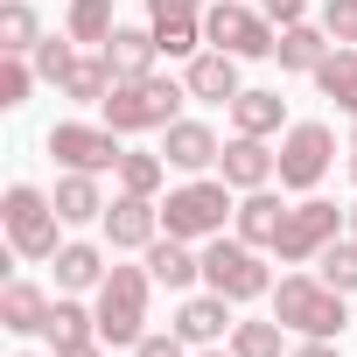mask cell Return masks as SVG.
I'll return each mask as SVG.
<instances>
[{
	"label": "cell",
	"instance_id": "obj_1",
	"mask_svg": "<svg viewBox=\"0 0 357 357\" xmlns=\"http://www.w3.org/2000/svg\"><path fill=\"white\" fill-rule=\"evenodd\" d=\"M183 98H190V84H175V77H119L112 84V98L98 105L105 112V126L112 133H168L175 126V112H183Z\"/></svg>",
	"mask_w": 357,
	"mask_h": 357
},
{
	"label": "cell",
	"instance_id": "obj_2",
	"mask_svg": "<svg viewBox=\"0 0 357 357\" xmlns=\"http://www.w3.org/2000/svg\"><path fill=\"white\" fill-rule=\"evenodd\" d=\"M225 218H238L225 175H197V183L168 190V204H161V231H168V238H190V245L218 238V231H225Z\"/></svg>",
	"mask_w": 357,
	"mask_h": 357
},
{
	"label": "cell",
	"instance_id": "obj_3",
	"mask_svg": "<svg viewBox=\"0 0 357 357\" xmlns=\"http://www.w3.org/2000/svg\"><path fill=\"white\" fill-rule=\"evenodd\" d=\"M147 287H154V273L147 266H112L105 280H98V343H112V350H133L140 336H147Z\"/></svg>",
	"mask_w": 357,
	"mask_h": 357
},
{
	"label": "cell",
	"instance_id": "obj_4",
	"mask_svg": "<svg viewBox=\"0 0 357 357\" xmlns=\"http://www.w3.org/2000/svg\"><path fill=\"white\" fill-rule=\"evenodd\" d=\"M273 322H287L294 336H343V294L322 273H287L273 287Z\"/></svg>",
	"mask_w": 357,
	"mask_h": 357
},
{
	"label": "cell",
	"instance_id": "obj_5",
	"mask_svg": "<svg viewBox=\"0 0 357 357\" xmlns=\"http://www.w3.org/2000/svg\"><path fill=\"white\" fill-rule=\"evenodd\" d=\"M0 225H8V245L15 259H56V197H43L36 183H8V197H0Z\"/></svg>",
	"mask_w": 357,
	"mask_h": 357
},
{
	"label": "cell",
	"instance_id": "obj_6",
	"mask_svg": "<svg viewBox=\"0 0 357 357\" xmlns=\"http://www.w3.org/2000/svg\"><path fill=\"white\" fill-rule=\"evenodd\" d=\"M204 43L225 50V56H238V63H252V56H273L280 22L266 8H245V0H211V8H204Z\"/></svg>",
	"mask_w": 357,
	"mask_h": 357
},
{
	"label": "cell",
	"instance_id": "obj_7",
	"mask_svg": "<svg viewBox=\"0 0 357 357\" xmlns=\"http://www.w3.org/2000/svg\"><path fill=\"white\" fill-rule=\"evenodd\" d=\"M204 287L225 301H259V294H273V273H266L259 245L218 231V238H204Z\"/></svg>",
	"mask_w": 357,
	"mask_h": 357
},
{
	"label": "cell",
	"instance_id": "obj_8",
	"mask_svg": "<svg viewBox=\"0 0 357 357\" xmlns=\"http://www.w3.org/2000/svg\"><path fill=\"white\" fill-rule=\"evenodd\" d=\"M329 161H336V133L322 126V119H301V126H287L280 133V190H315L322 175H329Z\"/></svg>",
	"mask_w": 357,
	"mask_h": 357
},
{
	"label": "cell",
	"instance_id": "obj_9",
	"mask_svg": "<svg viewBox=\"0 0 357 357\" xmlns=\"http://www.w3.org/2000/svg\"><path fill=\"white\" fill-rule=\"evenodd\" d=\"M50 154L63 161V168H77V175H105V168H119V133L112 126H84V119H63V126H50Z\"/></svg>",
	"mask_w": 357,
	"mask_h": 357
},
{
	"label": "cell",
	"instance_id": "obj_10",
	"mask_svg": "<svg viewBox=\"0 0 357 357\" xmlns=\"http://www.w3.org/2000/svg\"><path fill=\"white\" fill-rule=\"evenodd\" d=\"M336 218H343V211H336V204H322V197L294 204V211H287V225H280V238H273V252H280L287 266H308V259L336 238Z\"/></svg>",
	"mask_w": 357,
	"mask_h": 357
},
{
	"label": "cell",
	"instance_id": "obj_11",
	"mask_svg": "<svg viewBox=\"0 0 357 357\" xmlns=\"http://www.w3.org/2000/svg\"><path fill=\"white\" fill-rule=\"evenodd\" d=\"M105 238H112V252H147L154 238H161V204L154 197H133V190H119L112 204H105Z\"/></svg>",
	"mask_w": 357,
	"mask_h": 357
},
{
	"label": "cell",
	"instance_id": "obj_12",
	"mask_svg": "<svg viewBox=\"0 0 357 357\" xmlns=\"http://www.w3.org/2000/svg\"><path fill=\"white\" fill-rule=\"evenodd\" d=\"M218 175L245 197V190H266L273 175H280V154H273L259 133H231V140H225V154H218Z\"/></svg>",
	"mask_w": 357,
	"mask_h": 357
},
{
	"label": "cell",
	"instance_id": "obj_13",
	"mask_svg": "<svg viewBox=\"0 0 357 357\" xmlns=\"http://www.w3.org/2000/svg\"><path fill=\"white\" fill-rule=\"evenodd\" d=\"M168 329L183 336L190 350H211V343H225L238 322H231V301H225V294H183V308H175Z\"/></svg>",
	"mask_w": 357,
	"mask_h": 357
},
{
	"label": "cell",
	"instance_id": "obj_14",
	"mask_svg": "<svg viewBox=\"0 0 357 357\" xmlns=\"http://www.w3.org/2000/svg\"><path fill=\"white\" fill-rule=\"evenodd\" d=\"M161 154H168V168H183V175H204V168H218L225 140H218L204 119H175V126L161 133Z\"/></svg>",
	"mask_w": 357,
	"mask_h": 357
},
{
	"label": "cell",
	"instance_id": "obj_15",
	"mask_svg": "<svg viewBox=\"0 0 357 357\" xmlns=\"http://www.w3.org/2000/svg\"><path fill=\"white\" fill-rule=\"evenodd\" d=\"M183 84H190V98H204V105H231L245 84H238V56H225V50H197L190 56V70H183Z\"/></svg>",
	"mask_w": 357,
	"mask_h": 357
},
{
	"label": "cell",
	"instance_id": "obj_16",
	"mask_svg": "<svg viewBox=\"0 0 357 357\" xmlns=\"http://www.w3.org/2000/svg\"><path fill=\"white\" fill-rule=\"evenodd\" d=\"M147 273H154V287H168V294H190V287L204 280V252H190V238H154V245H147Z\"/></svg>",
	"mask_w": 357,
	"mask_h": 357
},
{
	"label": "cell",
	"instance_id": "obj_17",
	"mask_svg": "<svg viewBox=\"0 0 357 357\" xmlns=\"http://www.w3.org/2000/svg\"><path fill=\"white\" fill-rule=\"evenodd\" d=\"M98 56L112 63V77H147L154 56H161V43H154V29H112L98 43Z\"/></svg>",
	"mask_w": 357,
	"mask_h": 357
},
{
	"label": "cell",
	"instance_id": "obj_18",
	"mask_svg": "<svg viewBox=\"0 0 357 357\" xmlns=\"http://www.w3.org/2000/svg\"><path fill=\"white\" fill-rule=\"evenodd\" d=\"M50 322V294L36 280H8L0 287V329H15V336H43Z\"/></svg>",
	"mask_w": 357,
	"mask_h": 357
},
{
	"label": "cell",
	"instance_id": "obj_19",
	"mask_svg": "<svg viewBox=\"0 0 357 357\" xmlns=\"http://www.w3.org/2000/svg\"><path fill=\"white\" fill-rule=\"evenodd\" d=\"M231 225H238V238H245V245H273V238H280V225H287V204H280L273 190H245Z\"/></svg>",
	"mask_w": 357,
	"mask_h": 357
},
{
	"label": "cell",
	"instance_id": "obj_20",
	"mask_svg": "<svg viewBox=\"0 0 357 357\" xmlns=\"http://www.w3.org/2000/svg\"><path fill=\"white\" fill-rule=\"evenodd\" d=\"M50 197H56V218H63V225H98V218H105V197H98V175H77V168H63Z\"/></svg>",
	"mask_w": 357,
	"mask_h": 357
},
{
	"label": "cell",
	"instance_id": "obj_21",
	"mask_svg": "<svg viewBox=\"0 0 357 357\" xmlns=\"http://www.w3.org/2000/svg\"><path fill=\"white\" fill-rule=\"evenodd\" d=\"M329 50H336V43H329V29H308V22H287V29H280V43H273L280 70H301V77H315V63H322Z\"/></svg>",
	"mask_w": 357,
	"mask_h": 357
},
{
	"label": "cell",
	"instance_id": "obj_22",
	"mask_svg": "<svg viewBox=\"0 0 357 357\" xmlns=\"http://www.w3.org/2000/svg\"><path fill=\"white\" fill-rule=\"evenodd\" d=\"M43 336H50L56 350H77V343H91V336H98V308H84L77 294H56V301H50Z\"/></svg>",
	"mask_w": 357,
	"mask_h": 357
},
{
	"label": "cell",
	"instance_id": "obj_23",
	"mask_svg": "<svg viewBox=\"0 0 357 357\" xmlns=\"http://www.w3.org/2000/svg\"><path fill=\"white\" fill-rule=\"evenodd\" d=\"M112 84H119V77H112V63H105V56H77V63L63 70V84H56V91H63L70 105H105V98H112Z\"/></svg>",
	"mask_w": 357,
	"mask_h": 357
},
{
	"label": "cell",
	"instance_id": "obj_24",
	"mask_svg": "<svg viewBox=\"0 0 357 357\" xmlns=\"http://www.w3.org/2000/svg\"><path fill=\"white\" fill-rule=\"evenodd\" d=\"M231 126L266 140V133L287 126V98H280V91H238V98H231Z\"/></svg>",
	"mask_w": 357,
	"mask_h": 357
},
{
	"label": "cell",
	"instance_id": "obj_25",
	"mask_svg": "<svg viewBox=\"0 0 357 357\" xmlns=\"http://www.w3.org/2000/svg\"><path fill=\"white\" fill-rule=\"evenodd\" d=\"M105 273H112V266H105L98 245H63V252H56V287H63V294H84V287H98Z\"/></svg>",
	"mask_w": 357,
	"mask_h": 357
},
{
	"label": "cell",
	"instance_id": "obj_26",
	"mask_svg": "<svg viewBox=\"0 0 357 357\" xmlns=\"http://www.w3.org/2000/svg\"><path fill=\"white\" fill-rule=\"evenodd\" d=\"M315 84H322V98H336V105L357 119V50H329V56L315 63Z\"/></svg>",
	"mask_w": 357,
	"mask_h": 357
},
{
	"label": "cell",
	"instance_id": "obj_27",
	"mask_svg": "<svg viewBox=\"0 0 357 357\" xmlns=\"http://www.w3.org/2000/svg\"><path fill=\"white\" fill-rule=\"evenodd\" d=\"M36 43H43L36 8L29 0H8V8H0V56H36Z\"/></svg>",
	"mask_w": 357,
	"mask_h": 357
},
{
	"label": "cell",
	"instance_id": "obj_28",
	"mask_svg": "<svg viewBox=\"0 0 357 357\" xmlns=\"http://www.w3.org/2000/svg\"><path fill=\"white\" fill-rule=\"evenodd\" d=\"M112 175H119V190H133V197H161V183H168V154H140V147H126Z\"/></svg>",
	"mask_w": 357,
	"mask_h": 357
},
{
	"label": "cell",
	"instance_id": "obj_29",
	"mask_svg": "<svg viewBox=\"0 0 357 357\" xmlns=\"http://www.w3.org/2000/svg\"><path fill=\"white\" fill-rule=\"evenodd\" d=\"M315 273L336 287V294H357V238H329L315 252Z\"/></svg>",
	"mask_w": 357,
	"mask_h": 357
},
{
	"label": "cell",
	"instance_id": "obj_30",
	"mask_svg": "<svg viewBox=\"0 0 357 357\" xmlns=\"http://www.w3.org/2000/svg\"><path fill=\"white\" fill-rule=\"evenodd\" d=\"M119 22H112V0H70V22H63V36L70 43H105Z\"/></svg>",
	"mask_w": 357,
	"mask_h": 357
},
{
	"label": "cell",
	"instance_id": "obj_31",
	"mask_svg": "<svg viewBox=\"0 0 357 357\" xmlns=\"http://www.w3.org/2000/svg\"><path fill=\"white\" fill-rule=\"evenodd\" d=\"M287 322H238L231 329V357H280Z\"/></svg>",
	"mask_w": 357,
	"mask_h": 357
},
{
	"label": "cell",
	"instance_id": "obj_32",
	"mask_svg": "<svg viewBox=\"0 0 357 357\" xmlns=\"http://www.w3.org/2000/svg\"><path fill=\"white\" fill-rule=\"evenodd\" d=\"M36 63L29 56H0V112H15V105H29V91H36Z\"/></svg>",
	"mask_w": 357,
	"mask_h": 357
},
{
	"label": "cell",
	"instance_id": "obj_33",
	"mask_svg": "<svg viewBox=\"0 0 357 357\" xmlns=\"http://www.w3.org/2000/svg\"><path fill=\"white\" fill-rule=\"evenodd\" d=\"M154 43H161V56H197L204 50V15L197 22H154Z\"/></svg>",
	"mask_w": 357,
	"mask_h": 357
},
{
	"label": "cell",
	"instance_id": "obj_34",
	"mask_svg": "<svg viewBox=\"0 0 357 357\" xmlns=\"http://www.w3.org/2000/svg\"><path fill=\"white\" fill-rule=\"evenodd\" d=\"M29 63H36V70H43V77H50V84H63V70H70V63H77V43H70V36H43V43H36V56H29Z\"/></svg>",
	"mask_w": 357,
	"mask_h": 357
},
{
	"label": "cell",
	"instance_id": "obj_35",
	"mask_svg": "<svg viewBox=\"0 0 357 357\" xmlns=\"http://www.w3.org/2000/svg\"><path fill=\"white\" fill-rule=\"evenodd\" d=\"M322 29H329V43L357 50V0H322Z\"/></svg>",
	"mask_w": 357,
	"mask_h": 357
},
{
	"label": "cell",
	"instance_id": "obj_36",
	"mask_svg": "<svg viewBox=\"0 0 357 357\" xmlns=\"http://www.w3.org/2000/svg\"><path fill=\"white\" fill-rule=\"evenodd\" d=\"M204 15V0H147V29L154 22H197Z\"/></svg>",
	"mask_w": 357,
	"mask_h": 357
},
{
	"label": "cell",
	"instance_id": "obj_37",
	"mask_svg": "<svg viewBox=\"0 0 357 357\" xmlns=\"http://www.w3.org/2000/svg\"><path fill=\"white\" fill-rule=\"evenodd\" d=\"M133 357H190V343L168 329V336H140V343H133Z\"/></svg>",
	"mask_w": 357,
	"mask_h": 357
},
{
	"label": "cell",
	"instance_id": "obj_38",
	"mask_svg": "<svg viewBox=\"0 0 357 357\" xmlns=\"http://www.w3.org/2000/svg\"><path fill=\"white\" fill-rule=\"evenodd\" d=\"M287 357H343V350H336V336H301V350H287Z\"/></svg>",
	"mask_w": 357,
	"mask_h": 357
},
{
	"label": "cell",
	"instance_id": "obj_39",
	"mask_svg": "<svg viewBox=\"0 0 357 357\" xmlns=\"http://www.w3.org/2000/svg\"><path fill=\"white\" fill-rule=\"evenodd\" d=\"M259 8H266V15L287 29V22H301V8H308V0H259Z\"/></svg>",
	"mask_w": 357,
	"mask_h": 357
},
{
	"label": "cell",
	"instance_id": "obj_40",
	"mask_svg": "<svg viewBox=\"0 0 357 357\" xmlns=\"http://www.w3.org/2000/svg\"><path fill=\"white\" fill-rule=\"evenodd\" d=\"M56 357H105V343L91 336V343H77V350H56Z\"/></svg>",
	"mask_w": 357,
	"mask_h": 357
},
{
	"label": "cell",
	"instance_id": "obj_41",
	"mask_svg": "<svg viewBox=\"0 0 357 357\" xmlns=\"http://www.w3.org/2000/svg\"><path fill=\"white\" fill-rule=\"evenodd\" d=\"M350 183H357V126H350Z\"/></svg>",
	"mask_w": 357,
	"mask_h": 357
},
{
	"label": "cell",
	"instance_id": "obj_42",
	"mask_svg": "<svg viewBox=\"0 0 357 357\" xmlns=\"http://www.w3.org/2000/svg\"><path fill=\"white\" fill-rule=\"evenodd\" d=\"M197 357H231V350H218V343H211V350H197Z\"/></svg>",
	"mask_w": 357,
	"mask_h": 357
},
{
	"label": "cell",
	"instance_id": "obj_43",
	"mask_svg": "<svg viewBox=\"0 0 357 357\" xmlns=\"http://www.w3.org/2000/svg\"><path fill=\"white\" fill-rule=\"evenodd\" d=\"M350 238H357V204H350Z\"/></svg>",
	"mask_w": 357,
	"mask_h": 357
}]
</instances>
